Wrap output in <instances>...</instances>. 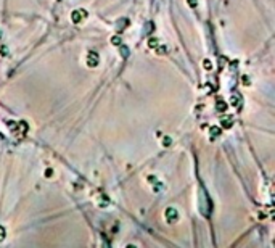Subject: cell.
Listing matches in <instances>:
<instances>
[{"mask_svg": "<svg viewBox=\"0 0 275 248\" xmlns=\"http://www.w3.org/2000/svg\"><path fill=\"white\" fill-rule=\"evenodd\" d=\"M164 216H166V221H167L169 224L177 222V219H179V213H177V209H175V208H171V206L166 209Z\"/></svg>", "mask_w": 275, "mask_h": 248, "instance_id": "1", "label": "cell"}, {"mask_svg": "<svg viewBox=\"0 0 275 248\" xmlns=\"http://www.w3.org/2000/svg\"><path fill=\"white\" fill-rule=\"evenodd\" d=\"M84 18H87V11L85 10H76V11H73V15H71V20H73V23H82V20Z\"/></svg>", "mask_w": 275, "mask_h": 248, "instance_id": "2", "label": "cell"}, {"mask_svg": "<svg viewBox=\"0 0 275 248\" xmlns=\"http://www.w3.org/2000/svg\"><path fill=\"white\" fill-rule=\"evenodd\" d=\"M87 65L90 66V68H93V66H97L98 65V55L95 52H92L90 50L89 52V58H87Z\"/></svg>", "mask_w": 275, "mask_h": 248, "instance_id": "3", "label": "cell"}, {"mask_svg": "<svg viewBox=\"0 0 275 248\" xmlns=\"http://www.w3.org/2000/svg\"><path fill=\"white\" fill-rule=\"evenodd\" d=\"M233 126V118L232 116H224L222 118V127H225V129H228V127Z\"/></svg>", "mask_w": 275, "mask_h": 248, "instance_id": "4", "label": "cell"}, {"mask_svg": "<svg viewBox=\"0 0 275 248\" xmlns=\"http://www.w3.org/2000/svg\"><path fill=\"white\" fill-rule=\"evenodd\" d=\"M216 108H217V111H220V113H225L227 103L224 102V100H217V105H216Z\"/></svg>", "mask_w": 275, "mask_h": 248, "instance_id": "5", "label": "cell"}, {"mask_svg": "<svg viewBox=\"0 0 275 248\" xmlns=\"http://www.w3.org/2000/svg\"><path fill=\"white\" fill-rule=\"evenodd\" d=\"M148 47H150V49H156V47H158V39H156V37H151L150 41H148Z\"/></svg>", "mask_w": 275, "mask_h": 248, "instance_id": "6", "label": "cell"}, {"mask_svg": "<svg viewBox=\"0 0 275 248\" xmlns=\"http://www.w3.org/2000/svg\"><path fill=\"white\" fill-rule=\"evenodd\" d=\"M211 135H212V137H217V135H220V129H219L217 126H212V127H211Z\"/></svg>", "mask_w": 275, "mask_h": 248, "instance_id": "7", "label": "cell"}, {"mask_svg": "<svg viewBox=\"0 0 275 248\" xmlns=\"http://www.w3.org/2000/svg\"><path fill=\"white\" fill-rule=\"evenodd\" d=\"M203 66H204V69H208V71H209V69L212 68V63H211L209 60H204V61H203Z\"/></svg>", "mask_w": 275, "mask_h": 248, "instance_id": "8", "label": "cell"}, {"mask_svg": "<svg viewBox=\"0 0 275 248\" xmlns=\"http://www.w3.org/2000/svg\"><path fill=\"white\" fill-rule=\"evenodd\" d=\"M5 237H7V230H5L2 226H0V242H2V240H5Z\"/></svg>", "mask_w": 275, "mask_h": 248, "instance_id": "9", "label": "cell"}, {"mask_svg": "<svg viewBox=\"0 0 275 248\" xmlns=\"http://www.w3.org/2000/svg\"><path fill=\"white\" fill-rule=\"evenodd\" d=\"M111 44H114V45H119V44H121V37H119V36H114L113 39H111Z\"/></svg>", "mask_w": 275, "mask_h": 248, "instance_id": "10", "label": "cell"}, {"mask_svg": "<svg viewBox=\"0 0 275 248\" xmlns=\"http://www.w3.org/2000/svg\"><path fill=\"white\" fill-rule=\"evenodd\" d=\"M232 105H233V106L240 105V97H238V95H237V97H233V98H232Z\"/></svg>", "mask_w": 275, "mask_h": 248, "instance_id": "11", "label": "cell"}, {"mask_svg": "<svg viewBox=\"0 0 275 248\" xmlns=\"http://www.w3.org/2000/svg\"><path fill=\"white\" fill-rule=\"evenodd\" d=\"M0 55L3 57V55H8V50H7V47H2V50H0Z\"/></svg>", "mask_w": 275, "mask_h": 248, "instance_id": "12", "label": "cell"}, {"mask_svg": "<svg viewBox=\"0 0 275 248\" xmlns=\"http://www.w3.org/2000/svg\"><path fill=\"white\" fill-rule=\"evenodd\" d=\"M188 5H190V7H196V5H198V0H188Z\"/></svg>", "mask_w": 275, "mask_h": 248, "instance_id": "13", "label": "cell"}, {"mask_svg": "<svg viewBox=\"0 0 275 248\" xmlns=\"http://www.w3.org/2000/svg\"><path fill=\"white\" fill-rule=\"evenodd\" d=\"M169 143H171V139H169V137H164V145L167 147Z\"/></svg>", "mask_w": 275, "mask_h": 248, "instance_id": "14", "label": "cell"}, {"mask_svg": "<svg viewBox=\"0 0 275 248\" xmlns=\"http://www.w3.org/2000/svg\"><path fill=\"white\" fill-rule=\"evenodd\" d=\"M45 176H47V177H52V169H47V172H45Z\"/></svg>", "mask_w": 275, "mask_h": 248, "instance_id": "15", "label": "cell"}, {"mask_svg": "<svg viewBox=\"0 0 275 248\" xmlns=\"http://www.w3.org/2000/svg\"><path fill=\"white\" fill-rule=\"evenodd\" d=\"M125 248H137V247H135V245H127Z\"/></svg>", "mask_w": 275, "mask_h": 248, "instance_id": "16", "label": "cell"}, {"mask_svg": "<svg viewBox=\"0 0 275 248\" xmlns=\"http://www.w3.org/2000/svg\"><path fill=\"white\" fill-rule=\"evenodd\" d=\"M103 248H109V245H106V242H103Z\"/></svg>", "mask_w": 275, "mask_h": 248, "instance_id": "17", "label": "cell"}]
</instances>
